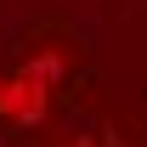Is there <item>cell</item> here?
<instances>
[{
  "instance_id": "6da1fadb",
  "label": "cell",
  "mask_w": 147,
  "mask_h": 147,
  "mask_svg": "<svg viewBox=\"0 0 147 147\" xmlns=\"http://www.w3.org/2000/svg\"><path fill=\"white\" fill-rule=\"evenodd\" d=\"M45 85H51V74L40 62H28L11 79H0V119H34V113H45Z\"/></svg>"
}]
</instances>
